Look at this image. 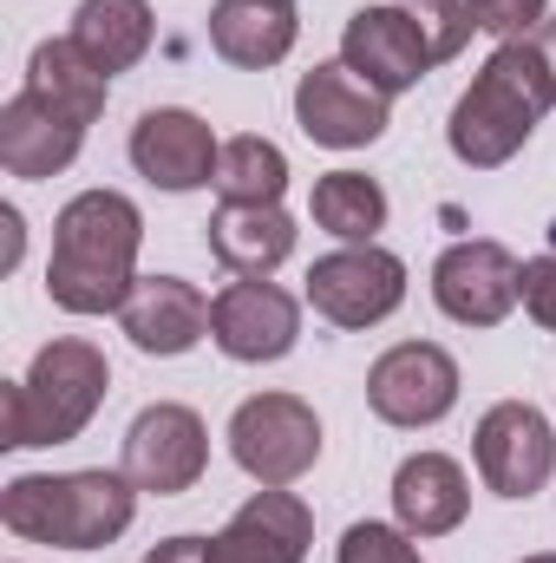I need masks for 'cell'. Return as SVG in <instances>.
Masks as SVG:
<instances>
[{
    "instance_id": "obj_26",
    "label": "cell",
    "mask_w": 556,
    "mask_h": 563,
    "mask_svg": "<svg viewBox=\"0 0 556 563\" xmlns=\"http://www.w3.org/2000/svg\"><path fill=\"white\" fill-rule=\"evenodd\" d=\"M471 7V20L485 26V33H498V40H524V33H537L544 20H551V0H465Z\"/></svg>"
},
{
    "instance_id": "obj_31",
    "label": "cell",
    "mask_w": 556,
    "mask_h": 563,
    "mask_svg": "<svg viewBox=\"0 0 556 563\" xmlns=\"http://www.w3.org/2000/svg\"><path fill=\"white\" fill-rule=\"evenodd\" d=\"M537 40H544V53H551V66H556V20H544V26H537Z\"/></svg>"
},
{
    "instance_id": "obj_21",
    "label": "cell",
    "mask_w": 556,
    "mask_h": 563,
    "mask_svg": "<svg viewBox=\"0 0 556 563\" xmlns=\"http://www.w3.org/2000/svg\"><path fill=\"white\" fill-rule=\"evenodd\" d=\"M210 46L216 59L243 66V73H263L294 53V7L281 0H216L210 7Z\"/></svg>"
},
{
    "instance_id": "obj_30",
    "label": "cell",
    "mask_w": 556,
    "mask_h": 563,
    "mask_svg": "<svg viewBox=\"0 0 556 563\" xmlns=\"http://www.w3.org/2000/svg\"><path fill=\"white\" fill-rule=\"evenodd\" d=\"M0 230H7V250H0V269H13V263H20V250H26V223H20V210H13V203L0 210Z\"/></svg>"
},
{
    "instance_id": "obj_18",
    "label": "cell",
    "mask_w": 556,
    "mask_h": 563,
    "mask_svg": "<svg viewBox=\"0 0 556 563\" xmlns=\"http://www.w3.org/2000/svg\"><path fill=\"white\" fill-rule=\"evenodd\" d=\"M203 243L230 276H276L294 256V217L281 203H223L203 223Z\"/></svg>"
},
{
    "instance_id": "obj_9",
    "label": "cell",
    "mask_w": 556,
    "mask_h": 563,
    "mask_svg": "<svg viewBox=\"0 0 556 563\" xmlns=\"http://www.w3.org/2000/svg\"><path fill=\"white\" fill-rule=\"evenodd\" d=\"M471 452L498 498H537L556 472V426L531 400H498L471 432Z\"/></svg>"
},
{
    "instance_id": "obj_20",
    "label": "cell",
    "mask_w": 556,
    "mask_h": 563,
    "mask_svg": "<svg viewBox=\"0 0 556 563\" xmlns=\"http://www.w3.org/2000/svg\"><path fill=\"white\" fill-rule=\"evenodd\" d=\"M79 144L86 132L73 125V119H59V112H46L33 92H13L7 106H0V164L13 170V177H59L73 157H79Z\"/></svg>"
},
{
    "instance_id": "obj_1",
    "label": "cell",
    "mask_w": 556,
    "mask_h": 563,
    "mask_svg": "<svg viewBox=\"0 0 556 563\" xmlns=\"http://www.w3.org/2000/svg\"><path fill=\"white\" fill-rule=\"evenodd\" d=\"M144 217L125 190H79L53 217L46 295L66 314H119L138 288Z\"/></svg>"
},
{
    "instance_id": "obj_16",
    "label": "cell",
    "mask_w": 556,
    "mask_h": 563,
    "mask_svg": "<svg viewBox=\"0 0 556 563\" xmlns=\"http://www.w3.org/2000/svg\"><path fill=\"white\" fill-rule=\"evenodd\" d=\"M119 328L132 334L138 354L177 361V354H190L210 334V301H203L197 282H184V276H138L132 301L119 308Z\"/></svg>"
},
{
    "instance_id": "obj_13",
    "label": "cell",
    "mask_w": 556,
    "mask_h": 563,
    "mask_svg": "<svg viewBox=\"0 0 556 563\" xmlns=\"http://www.w3.org/2000/svg\"><path fill=\"white\" fill-rule=\"evenodd\" d=\"M294 125L327 151H360L393 125V112H387V92H374L360 73H347V59H327V66L301 73Z\"/></svg>"
},
{
    "instance_id": "obj_3",
    "label": "cell",
    "mask_w": 556,
    "mask_h": 563,
    "mask_svg": "<svg viewBox=\"0 0 556 563\" xmlns=\"http://www.w3.org/2000/svg\"><path fill=\"white\" fill-rule=\"evenodd\" d=\"M138 485L125 472H20L0 485V525L53 551H105L132 531Z\"/></svg>"
},
{
    "instance_id": "obj_6",
    "label": "cell",
    "mask_w": 556,
    "mask_h": 563,
    "mask_svg": "<svg viewBox=\"0 0 556 563\" xmlns=\"http://www.w3.org/2000/svg\"><path fill=\"white\" fill-rule=\"evenodd\" d=\"M432 301L458 328H498L524 301V263L491 236H465L432 263Z\"/></svg>"
},
{
    "instance_id": "obj_28",
    "label": "cell",
    "mask_w": 556,
    "mask_h": 563,
    "mask_svg": "<svg viewBox=\"0 0 556 563\" xmlns=\"http://www.w3.org/2000/svg\"><path fill=\"white\" fill-rule=\"evenodd\" d=\"M524 314H531L537 328H551V334H556V250L524 263Z\"/></svg>"
},
{
    "instance_id": "obj_2",
    "label": "cell",
    "mask_w": 556,
    "mask_h": 563,
    "mask_svg": "<svg viewBox=\"0 0 556 563\" xmlns=\"http://www.w3.org/2000/svg\"><path fill=\"white\" fill-rule=\"evenodd\" d=\"M556 106V66L537 33L524 40H498V53L485 59V73L458 92L452 119H445V144L458 164L471 170H498L511 164L531 132L544 125V112Z\"/></svg>"
},
{
    "instance_id": "obj_5",
    "label": "cell",
    "mask_w": 556,
    "mask_h": 563,
    "mask_svg": "<svg viewBox=\"0 0 556 563\" xmlns=\"http://www.w3.org/2000/svg\"><path fill=\"white\" fill-rule=\"evenodd\" d=\"M230 459L256 485H294L321 459V420L294 394H256L230 413Z\"/></svg>"
},
{
    "instance_id": "obj_32",
    "label": "cell",
    "mask_w": 556,
    "mask_h": 563,
    "mask_svg": "<svg viewBox=\"0 0 556 563\" xmlns=\"http://www.w3.org/2000/svg\"><path fill=\"white\" fill-rule=\"evenodd\" d=\"M524 563H556V551H544V558H524Z\"/></svg>"
},
{
    "instance_id": "obj_29",
    "label": "cell",
    "mask_w": 556,
    "mask_h": 563,
    "mask_svg": "<svg viewBox=\"0 0 556 563\" xmlns=\"http://www.w3.org/2000/svg\"><path fill=\"white\" fill-rule=\"evenodd\" d=\"M144 563H210V544L203 538H164Z\"/></svg>"
},
{
    "instance_id": "obj_8",
    "label": "cell",
    "mask_w": 556,
    "mask_h": 563,
    "mask_svg": "<svg viewBox=\"0 0 556 563\" xmlns=\"http://www.w3.org/2000/svg\"><path fill=\"white\" fill-rule=\"evenodd\" d=\"M341 59H347V73H360L374 92L393 99V92H413L438 66V46L413 7H360L341 26Z\"/></svg>"
},
{
    "instance_id": "obj_19",
    "label": "cell",
    "mask_w": 556,
    "mask_h": 563,
    "mask_svg": "<svg viewBox=\"0 0 556 563\" xmlns=\"http://www.w3.org/2000/svg\"><path fill=\"white\" fill-rule=\"evenodd\" d=\"M26 92H33L46 112L73 119V125L86 132V125L105 112V99H112V73H99L79 40H40L33 59H26Z\"/></svg>"
},
{
    "instance_id": "obj_24",
    "label": "cell",
    "mask_w": 556,
    "mask_h": 563,
    "mask_svg": "<svg viewBox=\"0 0 556 563\" xmlns=\"http://www.w3.org/2000/svg\"><path fill=\"white\" fill-rule=\"evenodd\" d=\"M281 190H288L281 144L256 139V132L223 139V157H216V197L223 203H281Z\"/></svg>"
},
{
    "instance_id": "obj_7",
    "label": "cell",
    "mask_w": 556,
    "mask_h": 563,
    "mask_svg": "<svg viewBox=\"0 0 556 563\" xmlns=\"http://www.w3.org/2000/svg\"><path fill=\"white\" fill-rule=\"evenodd\" d=\"M308 301L334 328H374L407 301V263L380 243H347L308 269Z\"/></svg>"
},
{
    "instance_id": "obj_4",
    "label": "cell",
    "mask_w": 556,
    "mask_h": 563,
    "mask_svg": "<svg viewBox=\"0 0 556 563\" xmlns=\"http://www.w3.org/2000/svg\"><path fill=\"white\" fill-rule=\"evenodd\" d=\"M105 387H112V367L92 341H79V334L46 341L33 354V367L0 387V445L33 452V445L79 439L92 413L105 407Z\"/></svg>"
},
{
    "instance_id": "obj_12",
    "label": "cell",
    "mask_w": 556,
    "mask_h": 563,
    "mask_svg": "<svg viewBox=\"0 0 556 563\" xmlns=\"http://www.w3.org/2000/svg\"><path fill=\"white\" fill-rule=\"evenodd\" d=\"M210 341L243 361V367H263V361H281L294 354L301 341V301L276 288L269 276H243L230 282L216 301H210Z\"/></svg>"
},
{
    "instance_id": "obj_11",
    "label": "cell",
    "mask_w": 556,
    "mask_h": 563,
    "mask_svg": "<svg viewBox=\"0 0 556 563\" xmlns=\"http://www.w3.org/2000/svg\"><path fill=\"white\" fill-rule=\"evenodd\" d=\"M203 465H210V432H203V420L190 407H177V400H157L125 432V465L119 472L138 492H151V498H177V492H190L203 478Z\"/></svg>"
},
{
    "instance_id": "obj_17",
    "label": "cell",
    "mask_w": 556,
    "mask_h": 563,
    "mask_svg": "<svg viewBox=\"0 0 556 563\" xmlns=\"http://www.w3.org/2000/svg\"><path fill=\"white\" fill-rule=\"evenodd\" d=\"M393 511H400V531L407 538H445V531H458L465 511H471L465 465L445 459V452L400 459V472H393Z\"/></svg>"
},
{
    "instance_id": "obj_14",
    "label": "cell",
    "mask_w": 556,
    "mask_h": 563,
    "mask_svg": "<svg viewBox=\"0 0 556 563\" xmlns=\"http://www.w3.org/2000/svg\"><path fill=\"white\" fill-rule=\"evenodd\" d=\"M216 157H223L216 132L197 112H184V106H151L132 125V164H138V177H151L170 197L216 184Z\"/></svg>"
},
{
    "instance_id": "obj_25",
    "label": "cell",
    "mask_w": 556,
    "mask_h": 563,
    "mask_svg": "<svg viewBox=\"0 0 556 563\" xmlns=\"http://www.w3.org/2000/svg\"><path fill=\"white\" fill-rule=\"evenodd\" d=\"M334 563H425L413 551V538L407 531H393V525H347V538H341V551Z\"/></svg>"
},
{
    "instance_id": "obj_22",
    "label": "cell",
    "mask_w": 556,
    "mask_h": 563,
    "mask_svg": "<svg viewBox=\"0 0 556 563\" xmlns=\"http://www.w3.org/2000/svg\"><path fill=\"white\" fill-rule=\"evenodd\" d=\"M73 40L86 46V59L99 73H132L151 53V40H157V20H151L144 0H79Z\"/></svg>"
},
{
    "instance_id": "obj_27",
    "label": "cell",
    "mask_w": 556,
    "mask_h": 563,
    "mask_svg": "<svg viewBox=\"0 0 556 563\" xmlns=\"http://www.w3.org/2000/svg\"><path fill=\"white\" fill-rule=\"evenodd\" d=\"M425 7H432V13H425L432 46H438V66H445V59H458V53H465V40H471V26H478V20H471V7H465V0H425Z\"/></svg>"
},
{
    "instance_id": "obj_33",
    "label": "cell",
    "mask_w": 556,
    "mask_h": 563,
    "mask_svg": "<svg viewBox=\"0 0 556 563\" xmlns=\"http://www.w3.org/2000/svg\"><path fill=\"white\" fill-rule=\"evenodd\" d=\"M281 7H294V0H281Z\"/></svg>"
},
{
    "instance_id": "obj_15",
    "label": "cell",
    "mask_w": 556,
    "mask_h": 563,
    "mask_svg": "<svg viewBox=\"0 0 556 563\" xmlns=\"http://www.w3.org/2000/svg\"><path fill=\"white\" fill-rule=\"evenodd\" d=\"M308 544H314V511L288 485H263L210 538V563H301Z\"/></svg>"
},
{
    "instance_id": "obj_23",
    "label": "cell",
    "mask_w": 556,
    "mask_h": 563,
    "mask_svg": "<svg viewBox=\"0 0 556 563\" xmlns=\"http://www.w3.org/2000/svg\"><path fill=\"white\" fill-rule=\"evenodd\" d=\"M308 217L341 243H374L387 230V190L367 170H327V177H314Z\"/></svg>"
},
{
    "instance_id": "obj_10",
    "label": "cell",
    "mask_w": 556,
    "mask_h": 563,
    "mask_svg": "<svg viewBox=\"0 0 556 563\" xmlns=\"http://www.w3.org/2000/svg\"><path fill=\"white\" fill-rule=\"evenodd\" d=\"M367 407L387 426H438L458 407V361L438 341H400L367 367Z\"/></svg>"
}]
</instances>
